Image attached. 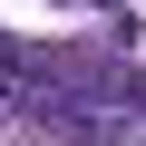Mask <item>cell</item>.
I'll use <instances>...</instances> for the list:
<instances>
[{
	"label": "cell",
	"instance_id": "6da1fadb",
	"mask_svg": "<svg viewBox=\"0 0 146 146\" xmlns=\"http://www.w3.org/2000/svg\"><path fill=\"white\" fill-rule=\"evenodd\" d=\"M10 107H29V98H20V88H10V78H0V117H10Z\"/></svg>",
	"mask_w": 146,
	"mask_h": 146
}]
</instances>
